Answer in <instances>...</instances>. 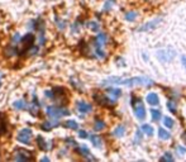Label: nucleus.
<instances>
[{"mask_svg":"<svg viewBox=\"0 0 186 162\" xmlns=\"http://www.w3.org/2000/svg\"><path fill=\"white\" fill-rule=\"evenodd\" d=\"M32 158V155H30L28 151L25 149H17V155H15V160L17 161H29Z\"/></svg>","mask_w":186,"mask_h":162,"instance_id":"6e6552de","label":"nucleus"},{"mask_svg":"<svg viewBox=\"0 0 186 162\" xmlns=\"http://www.w3.org/2000/svg\"><path fill=\"white\" fill-rule=\"evenodd\" d=\"M2 77H3V73H2V72H0V79H2Z\"/></svg>","mask_w":186,"mask_h":162,"instance_id":"37998d69","label":"nucleus"},{"mask_svg":"<svg viewBox=\"0 0 186 162\" xmlns=\"http://www.w3.org/2000/svg\"><path fill=\"white\" fill-rule=\"evenodd\" d=\"M95 55H96L99 58H104V57H105V52L103 51L101 47H96V48H95Z\"/></svg>","mask_w":186,"mask_h":162,"instance_id":"bb28decb","label":"nucleus"},{"mask_svg":"<svg viewBox=\"0 0 186 162\" xmlns=\"http://www.w3.org/2000/svg\"><path fill=\"white\" fill-rule=\"evenodd\" d=\"M157 57L162 62H169L175 57V52L173 51H167V49H161L157 52Z\"/></svg>","mask_w":186,"mask_h":162,"instance_id":"39448f33","label":"nucleus"},{"mask_svg":"<svg viewBox=\"0 0 186 162\" xmlns=\"http://www.w3.org/2000/svg\"><path fill=\"white\" fill-rule=\"evenodd\" d=\"M37 112H38V104L36 103V100L32 103V105H30V114L33 115H37Z\"/></svg>","mask_w":186,"mask_h":162,"instance_id":"c85d7f7f","label":"nucleus"},{"mask_svg":"<svg viewBox=\"0 0 186 162\" xmlns=\"http://www.w3.org/2000/svg\"><path fill=\"white\" fill-rule=\"evenodd\" d=\"M182 139H184V141H185V142H186V132H185V133H184V134H182Z\"/></svg>","mask_w":186,"mask_h":162,"instance_id":"a19ab883","label":"nucleus"},{"mask_svg":"<svg viewBox=\"0 0 186 162\" xmlns=\"http://www.w3.org/2000/svg\"><path fill=\"white\" fill-rule=\"evenodd\" d=\"M163 124L166 125L167 128H172L173 127V121L171 119V118H169V117H165L163 118Z\"/></svg>","mask_w":186,"mask_h":162,"instance_id":"a878e982","label":"nucleus"},{"mask_svg":"<svg viewBox=\"0 0 186 162\" xmlns=\"http://www.w3.org/2000/svg\"><path fill=\"white\" fill-rule=\"evenodd\" d=\"M19 39H20L19 33H15V34H14V37H13V43H18V42H19Z\"/></svg>","mask_w":186,"mask_h":162,"instance_id":"c9c22d12","label":"nucleus"},{"mask_svg":"<svg viewBox=\"0 0 186 162\" xmlns=\"http://www.w3.org/2000/svg\"><path fill=\"white\" fill-rule=\"evenodd\" d=\"M42 161H46V162H47V161H49V160H48V157H43Z\"/></svg>","mask_w":186,"mask_h":162,"instance_id":"79ce46f5","label":"nucleus"},{"mask_svg":"<svg viewBox=\"0 0 186 162\" xmlns=\"http://www.w3.org/2000/svg\"><path fill=\"white\" fill-rule=\"evenodd\" d=\"M46 113L48 117H51L52 119H58L61 117L68 115L70 112L67 109H62V108H57V106H48L46 109Z\"/></svg>","mask_w":186,"mask_h":162,"instance_id":"f03ea898","label":"nucleus"},{"mask_svg":"<svg viewBox=\"0 0 186 162\" xmlns=\"http://www.w3.org/2000/svg\"><path fill=\"white\" fill-rule=\"evenodd\" d=\"M113 5H114V0H108V2L105 3V5H104V10H109Z\"/></svg>","mask_w":186,"mask_h":162,"instance_id":"2f4dec72","label":"nucleus"},{"mask_svg":"<svg viewBox=\"0 0 186 162\" xmlns=\"http://www.w3.org/2000/svg\"><path fill=\"white\" fill-rule=\"evenodd\" d=\"M79 136H80L81 138H86V137H87V133H86L85 131H80V132H79Z\"/></svg>","mask_w":186,"mask_h":162,"instance_id":"4c0bfd02","label":"nucleus"},{"mask_svg":"<svg viewBox=\"0 0 186 162\" xmlns=\"http://www.w3.org/2000/svg\"><path fill=\"white\" fill-rule=\"evenodd\" d=\"M124 133H126V127H124V125H118V127L114 129V136L118 137V138L123 137Z\"/></svg>","mask_w":186,"mask_h":162,"instance_id":"2eb2a0df","label":"nucleus"},{"mask_svg":"<svg viewBox=\"0 0 186 162\" xmlns=\"http://www.w3.org/2000/svg\"><path fill=\"white\" fill-rule=\"evenodd\" d=\"M14 108L15 109H19V110H22V109H25L27 108V103L22 99V100H17V101H14Z\"/></svg>","mask_w":186,"mask_h":162,"instance_id":"dca6fc26","label":"nucleus"},{"mask_svg":"<svg viewBox=\"0 0 186 162\" xmlns=\"http://www.w3.org/2000/svg\"><path fill=\"white\" fill-rule=\"evenodd\" d=\"M182 63H184V66L186 67V58L185 57H182Z\"/></svg>","mask_w":186,"mask_h":162,"instance_id":"ea45409f","label":"nucleus"},{"mask_svg":"<svg viewBox=\"0 0 186 162\" xmlns=\"http://www.w3.org/2000/svg\"><path fill=\"white\" fill-rule=\"evenodd\" d=\"M79 152H80L82 156H86V157L90 156V151H89L85 146H84V147H80V148H79Z\"/></svg>","mask_w":186,"mask_h":162,"instance_id":"7c9ffc66","label":"nucleus"},{"mask_svg":"<svg viewBox=\"0 0 186 162\" xmlns=\"http://www.w3.org/2000/svg\"><path fill=\"white\" fill-rule=\"evenodd\" d=\"M151 115H152V119L154 122H158L161 119V112L157 110V109H152L151 110Z\"/></svg>","mask_w":186,"mask_h":162,"instance_id":"a211bd4d","label":"nucleus"},{"mask_svg":"<svg viewBox=\"0 0 186 162\" xmlns=\"http://www.w3.org/2000/svg\"><path fill=\"white\" fill-rule=\"evenodd\" d=\"M136 139L138 141V143L141 142V139H142V133H141V131H138V132H137V134H136Z\"/></svg>","mask_w":186,"mask_h":162,"instance_id":"e433bc0d","label":"nucleus"},{"mask_svg":"<svg viewBox=\"0 0 186 162\" xmlns=\"http://www.w3.org/2000/svg\"><path fill=\"white\" fill-rule=\"evenodd\" d=\"M105 128V124L103 121H96L95 124H94V129L95 131H101V129H104Z\"/></svg>","mask_w":186,"mask_h":162,"instance_id":"5701e85b","label":"nucleus"},{"mask_svg":"<svg viewBox=\"0 0 186 162\" xmlns=\"http://www.w3.org/2000/svg\"><path fill=\"white\" fill-rule=\"evenodd\" d=\"M87 27L91 29V30H94V32H98L99 30V23H96V22H89L87 23Z\"/></svg>","mask_w":186,"mask_h":162,"instance_id":"b1692460","label":"nucleus"},{"mask_svg":"<svg viewBox=\"0 0 186 162\" xmlns=\"http://www.w3.org/2000/svg\"><path fill=\"white\" fill-rule=\"evenodd\" d=\"M37 142H38V146L39 148H42V149H47V144H46V141H45V138L42 136H38L37 137Z\"/></svg>","mask_w":186,"mask_h":162,"instance_id":"412c9836","label":"nucleus"},{"mask_svg":"<svg viewBox=\"0 0 186 162\" xmlns=\"http://www.w3.org/2000/svg\"><path fill=\"white\" fill-rule=\"evenodd\" d=\"M142 131L146 133L147 136H149V137L153 134V128H152L151 125H148V124H143V125H142Z\"/></svg>","mask_w":186,"mask_h":162,"instance_id":"aec40b11","label":"nucleus"},{"mask_svg":"<svg viewBox=\"0 0 186 162\" xmlns=\"http://www.w3.org/2000/svg\"><path fill=\"white\" fill-rule=\"evenodd\" d=\"M65 125H66L67 128H70V129H77V128H79L77 122H75V121H67Z\"/></svg>","mask_w":186,"mask_h":162,"instance_id":"393cba45","label":"nucleus"},{"mask_svg":"<svg viewBox=\"0 0 186 162\" xmlns=\"http://www.w3.org/2000/svg\"><path fill=\"white\" fill-rule=\"evenodd\" d=\"M45 95L47 96V98H51V99H52L53 96H55V93L51 91V90H46V91H45Z\"/></svg>","mask_w":186,"mask_h":162,"instance_id":"f704fd0d","label":"nucleus"},{"mask_svg":"<svg viewBox=\"0 0 186 162\" xmlns=\"http://www.w3.org/2000/svg\"><path fill=\"white\" fill-rule=\"evenodd\" d=\"M176 149H177V153H180V155H185L186 153V148L182 147V146H179Z\"/></svg>","mask_w":186,"mask_h":162,"instance_id":"72a5a7b5","label":"nucleus"},{"mask_svg":"<svg viewBox=\"0 0 186 162\" xmlns=\"http://www.w3.org/2000/svg\"><path fill=\"white\" fill-rule=\"evenodd\" d=\"M6 132V122H5V117L3 114H0V136L4 134Z\"/></svg>","mask_w":186,"mask_h":162,"instance_id":"4468645a","label":"nucleus"},{"mask_svg":"<svg viewBox=\"0 0 186 162\" xmlns=\"http://www.w3.org/2000/svg\"><path fill=\"white\" fill-rule=\"evenodd\" d=\"M136 17H137V13H136V12H129V13L126 14V19L129 20V22H133L134 19H136Z\"/></svg>","mask_w":186,"mask_h":162,"instance_id":"c756f323","label":"nucleus"},{"mask_svg":"<svg viewBox=\"0 0 186 162\" xmlns=\"http://www.w3.org/2000/svg\"><path fill=\"white\" fill-rule=\"evenodd\" d=\"M108 94H109V96H110V99L115 101V100L119 98V96H120L122 91H120L119 89H108Z\"/></svg>","mask_w":186,"mask_h":162,"instance_id":"ddd939ff","label":"nucleus"},{"mask_svg":"<svg viewBox=\"0 0 186 162\" xmlns=\"http://www.w3.org/2000/svg\"><path fill=\"white\" fill-rule=\"evenodd\" d=\"M105 43H107V34L105 33H99L96 39H95V46L103 48V46H104Z\"/></svg>","mask_w":186,"mask_h":162,"instance_id":"9b49d317","label":"nucleus"},{"mask_svg":"<svg viewBox=\"0 0 186 162\" xmlns=\"http://www.w3.org/2000/svg\"><path fill=\"white\" fill-rule=\"evenodd\" d=\"M67 143H68V144H72V146H75V144H76L74 139H71V138H68V139H67Z\"/></svg>","mask_w":186,"mask_h":162,"instance_id":"58836bf2","label":"nucleus"},{"mask_svg":"<svg viewBox=\"0 0 186 162\" xmlns=\"http://www.w3.org/2000/svg\"><path fill=\"white\" fill-rule=\"evenodd\" d=\"M158 137L161 139H169L170 138V132H167L166 129H163V128H160L158 129Z\"/></svg>","mask_w":186,"mask_h":162,"instance_id":"f3484780","label":"nucleus"},{"mask_svg":"<svg viewBox=\"0 0 186 162\" xmlns=\"http://www.w3.org/2000/svg\"><path fill=\"white\" fill-rule=\"evenodd\" d=\"M33 42H34V37H33V34H30V33L25 34V36L22 38V49H20V51H22V52L28 51L30 47H32Z\"/></svg>","mask_w":186,"mask_h":162,"instance_id":"423d86ee","label":"nucleus"},{"mask_svg":"<svg viewBox=\"0 0 186 162\" xmlns=\"http://www.w3.org/2000/svg\"><path fill=\"white\" fill-rule=\"evenodd\" d=\"M109 84H117V85H128V86H137V85H144L151 86L153 85V81L148 77L139 76V77H132V79H122V77H109L105 81H103L101 85H109Z\"/></svg>","mask_w":186,"mask_h":162,"instance_id":"f257e3e1","label":"nucleus"},{"mask_svg":"<svg viewBox=\"0 0 186 162\" xmlns=\"http://www.w3.org/2000/svg\"><path fill=\"white\" fill-rule=\"evenodd\" d=\"M91 138V142H92V144H94L95 147H101V138L99 137V136H91L90 137Z\"/></svg>","mask_w":186,"mask_h":162,"instance_id":"6ab92c4d","label":"nucleus"},{"mask_svg":"<svg viewBox=\"0 0 186 162\" xmlns=\"http://www.w3.org/2000/svg\"><path fill=\"white\" fill-rule=\"evenodd\" d=\"M167 108H169V110H170L171 113H176V104H175V101L170 100V101L167 103Z\"/></svg>","mask_w":186,"mask_h":162,"instance_id":"cd10ccee","label":"nucleus"},{"mask_svg":"<svg viewBox=\"0 0 186 162\" xmlns=\"http://www.w3.org/2000/svg\"><path fill=\"white\" fill-rule=\"evenodd\" d=\"M161 23V19H154V20H152V22H149V23H146V24H143L138 30L139 32H146V30H151V29H153V28H156L158 24Z\"/></svg>","mask_w":186,"mask_h":162,"instance_id":"1a4fd4ad","label":"nucleus"},{"mask_svg":"<svg viewBox=\"0 0 186 162\" xmlns=\"http://www.w3.org/2000/svg\"><path fill=\"white\" fill-rule=\"evenodd\" d=\"M17 139L23 144H29L30 141H32V131H30L29 128H24L22 131H19Z\"/></svg>","mask_w":186,"mask_h":162,"instance_id":"7ed1b4c3","label":"nucleus"},{"mask_svg":"<svg viewBox=\"0 0 186 162\" xmlns=\"http://www.w3.org/2000/svg\"><path fill=\"white\" fill-rule=\"evenodd\" d=\"M15 48H13V47H6L5 48V51H4V55L6 56V57H12V56H14L15 55Z\"/></svg>","mask_w":186,"mask_h":162,"instance_id":"4be33fe9","label":"nucleus"},{"mask_svg":"<svg viewBox=\"0 0 186 162\" xmlns=\"http://www.w3.org/2000/svg\"><path fill=\"white\" fill-rule=\"evenodd\" d=\"M147 101H148V104H151V105H158V103H160V99H158V95L157 94H154V93H149L148 95H147Z\"/></svg>","mask_w":186,"mask_h":162,"instance_id":"f8f14e48","label":"nucleus"},{"mask_svg":"<svg viewBox=\"0 0 186 162\" xmlns=\"http://www.w3.org/2000/svg\"><path fill=\"white\" fill-rule=\"evenodd\" d=\"M91 109H92L91 104H89V103H86V101H84V100L77 101V110H79L81 114H87V113L91 112Z\"/></svg>","mask_w":186,"mask_h":162,"instance_id":"0eeeda50","label":"nucleus"},{"mask_svg":"<svg viewBox=\"0 0 186 162\" xmlns=\"http://www.w3.org/2000/svg\"><path fill=\"white\" fill-rule=\"evenodd\" d=\"M133 105H134V113H136V117L139 121H143L144 117H146V109H144V105H143L142 100L141 99L136 100V103H133Z\"/></svg>","mask_w":186,"mask_h":162,"instance_id":"20e7f679","label":"nucleus"},{"mask_svg":"<svg viewBox=\"0 0 186 162\" xmlns=\"http://www.w3.org/2000/svg\"><path fill=\"white\" fill-rule=\"evenodd\" d=\"M57 125H58V121H57V119L47 121V122H43L42 129H43V131H46V132H48V131H51V129L55 128V127H57Z\"/></svg>","mask_w":186,"mask_h":162,"instance_id":"9d476101","label":"nucleus"},{"mask_svg":"<svg viewBox=\"0 0 186 162\" xmlns=\"http://www.w3.org/2000/svg\"><path fill=\"white\" fill-rule=\"evenodd\" d=\"M162 161H173V157L170 155V153H165V156L161 158Z\"/></svg>","mask_w":186,"mask_h":162,"instance_id":"473e14b6","label":"nucleus"}]
</instances>
